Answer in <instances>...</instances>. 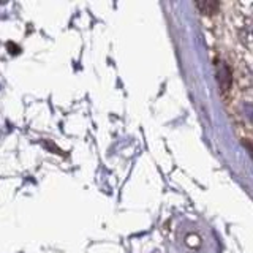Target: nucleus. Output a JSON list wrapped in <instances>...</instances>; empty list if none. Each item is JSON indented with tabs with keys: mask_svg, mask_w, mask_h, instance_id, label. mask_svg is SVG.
I'll return each mask as SVG.
<instances>
[{
	"mask_svg": "<svg viewBox=\"0 0 253 253\" xmlns=\"http://www.w3.org/2000/svg\"><path fill=\"white\" fill-rule=\"evenodd\" d=\"M196 6L198 8H201V11H204V13H208V14H212L213 11L217 10V3H213V2H198L196 3Z\"/></svg>",
	"mask_w": 253,
	"mask_h": 253,
	"instance_id": "obj_1",
	"label": "nucleus"
}]
</instances>
